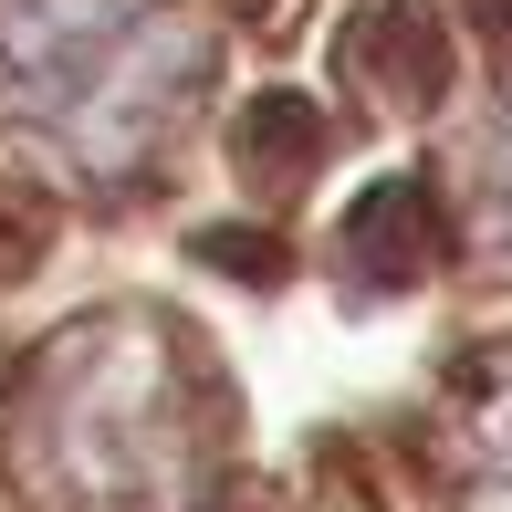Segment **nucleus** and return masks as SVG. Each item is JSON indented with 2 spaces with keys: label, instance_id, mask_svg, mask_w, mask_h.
<instances>
[{
  "label": "nucleus",
  "instance_id": "nucleus-1",
  "mask_svg": "<svg viewBox=\"0 0 512 512\" xmlns=\"http://www.w3.org/2000/svg\"><path fill=\"white\" fill-rule=\"evenodd\" d=\"M189 408H199V345L147 314H105L42 345L21 387V460L74 512L136 502L189 460Z\"/></svg>",
  "mask_w": 512,
  "mask_h": 512
},
{
  "label": "nucleus",
  "instance_id": "nucleus-5",
  "mask_svg": "<svg viewBox=\"0 0 512 512\" xmlns=\"http://www.w3.org/2000/svg\"><path fill=\"white\" fill-rule=\"evenodd\" d=\"M230 168H241L251 199H293V189L324 168V115H314L304 95H262V105H241V126H230Z\"/></svg>",
  "mask_w": 512,
  "mask_h": 512
},
{
  "label": "nucleus",
  "instance_id": "nucleus-6",
  "mask_svg": "<svg viewBox=\"0 0 512 512\" xmlns=\"http://www.w3.org/2000/svg\"><path fill=\"white\" fill-rule=\"evenodd\" d=\"M460 492L471 512H512V356L460 377Z\"/></svg>",
  "mask_w": 512,
  "mask_h": 512
},
{
  "label": "nucleus",
  "instance_id": "nucleus-3",
  "mask_svg": "<svg viewBox=\"0 0 512 512\" xmlns=\"http://www.w3.org/2000/svg\"><path fill=\"white\" fill-rule=\"evenodd\" d=\"M429 262H439V199H429V178H377V189L345 209L335 272L356 293H408V283H429Z\"/></svg>",
  "mask_w": 512,
  "mask_h": 512
},
{
  "label": "nucleus",
  "instance_id": "nucleus-2",
  "mask_svg": "<svg viewBox=\"0 0 512 512\" xmlns=\"http://www.w3.org/2000/svg\"><path fill=\"white\" fill-rule=\"evenodd\" d=\"M199 84V32L136 0H0V105L53 126L84 168H126Z\"/></svg>",
  "mask_w": 512,
  "mask_h": 512
},
{
  "label": "nucleus",
  "instance_id": "nucleus-9",
  "mask_svg": "<svg viewBox=\"0 0 512 512\" xmlns=\"http://www.w3.org/2000/svg\"><path fill=\"white\" fill-rule=\"evenodd\" d=\"M481 21H492V42H512V0H481Z\"/></svg>",
  "mask_w": 512,
  "mask_h": 512
},
{
  "label": "nucleus",
  "instance_id": "nucleus-8",
  "mask_svg": "<svg viewBox=\"0 0 512 512\" xmlns=\"http://www.w3.org/2000/svg\"><path fill=\"white\" fill-rule=\"evenodd\" d=\"M199 262H230V272H251V283H272V272H283V241H272V230H199Z\"/></svg>",
  "mask_w": 512,
  "mask_h": 512
},
{
  "label": "nucleus",
  "instance_id": "nucleus-7",
  "mask_svg": "<svg viewBox=\"0 0 512 512\" xmlns=\"http://www.w3.org/2000/svg\"><path fill=\"white\" fill-rule=\"evenodd\" d=\"M481 251L512 272V115L481 136Z\"/></svg>",
  "mask_w": 512,
  "mask_h": 512
},
{
  "label": "nucleus",
  "instance_id": "nucleus-4",
  "mask_svg": "<svg viewBox=\"0 0 512 512\" xmlns=\"http://www.w3.org/2000/svg\"><path fill=\"white\" fill-rule=\"evenodd\" d=\"M345 74H356V95H377L387 115H429L439 84H450V42H439V21L418 11V0H387V11L356 21Z\"/></svg>",
  "mask_w": 512,
  "mask_h": 512
}]
</instances>
